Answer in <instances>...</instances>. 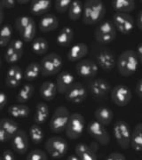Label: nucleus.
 Segmentation results:
<instances>
[{"instance_id":"f257e3e1","label":"nucleus","mask_w":142,"mask_h":160,"mask_svg":"<svg viewBox=\"0 0 142 160\" xmlns=\"http://www.w3.org/2000/svg\"><path fill=\"white\" fill-rule=\"evenodd\" d=\"M140 64L136 51L129 49L123 52L118 56L116 68L122 77L129 78L136 73Z\"/></svg>"},{"instance_id":"f03ea898","label":"nucleus","mask_w":142,"mask_h":160,"mask_svg":"<svg viewBox=\"0 0 142 160\" xmlns=\"http://www.w3.org/2000/svg\"><path fill=\"white\" fill-rule=\"evenodd\" d=\"M106 14V7L100 0H87L84 4L83 22L87 26L100 23Z\"/></svg>"},{"instance_id":"7ed1b4c3","label":"nucleus","mask_w":142,"mask_h":160,"mask_svg":"<svg viewBox=\"0 0 142 160\" xmlns=\"http://www.w3.org/2000/svg\"><path fill=\"white\" fill-rule=\"evenodd\" d=\"M14 27L23 42H33L37 32V25L33 18L22 15L15 19Z\"/></svg>"},{"instance_id":"20e7f679","label":"nucleus","mask_w":142,"mask_h":160,"mask_svg":"<svg viewBox=\"0 0 142 160\" xmlns=\"http://www.w3.org/2000/svg\"><path fill=\"white\" fill-rule=\"evenodd\" d=\"M39 63L44 77L60 74L63 67L62 58L56 52H50L45 55Z\"/></svg>"},{"instance_id":"39448f33","label":"nucleus","mask_w":142,"mask_h":160,"mask_svg":"<svg viewBox=\"0 0 142 160\" xmlns=\"http://www.w3.org/2000/svg\"><path fill=\"white\" fill-rule=\"evenodd\" d=\"M132 131L130 125L124 120L116 121L113 126V135L115 142L123 149L131 148Z\"/></svg>"},{"instance_id":"423d86ee","label":"nucleus","mask_w":142,"mask_h":160,"mask_svg":"<svg viewBox=\"0 0 142 160\" xmlns=\"http://www.w3.org/2000/svg\"><path fill=\"white\" fill-rule=\"evenodd\" d=\"M117 30L111 21L100 22L94 30V39L100 45H108L115 41Z\"/></svg>"},{"instance_id":"0eeeda50","label":"nucleus","mask_w":142,"mask_h":160,"mask_svg":"<svg viewBox=\"0 0 142 160\" xmlns=\"http://www.w3.org/2000/svg\"><path fill=\"white\" fill-rule=\"evenodd\" d=\"M46 153L54 159H60L68 153V144L64 138L52 136L45 142Z\"/></svg>"},{"instance_id":"6e6552de","label":"nucleus","mask_w":142,"mask_h":160,"mask_svg":"<svg viewBox=\"0 0 142 160\" xmlns=\"http://www.w3.org/2000/svg\"><path fill=\"white\" fill-rule=\"evenodd\" d=\"M70 112L68 108L60 106L56 108L50 120V130L54 133L65 132L70 118Z\"/></svg>"},{"instance_id":"1a4fd4ad","label":"nucleus","mask_w":142,"mask_h":160,"mask_svg":"<svg viewBox=\"0 0 142 160\" xmlns=\"http://www.w3.org/2000/svg\"><path fill=\"white\" fill-rule=\"evenodd\" d=\"M95 62L98 64L99 68L104 71H111L116 66L117 60L115 59V52L112 50L106 47L97 48L95 53Z\"/></svg>"},{"instance_id":"9d476101","label":"nucleus","mask_w":142,"mask_h":160,"mask_svg":"<svg viewBox=\"0 0 142 160\" xmlns=\"http://www.w3.org/2000/svg\"><path fill=\"white\" fill-rule=\"evenodd\" d=\"M85 129V119L80 113H73L70 116L67 128L65 130L66 135L70 140H76L82 136Z\"/></svg>"},{"instance_id":"9b49d317","label":"nucleus","mask_w":142,"mask_h":160,"mask_svg":"<svg viewBox=\"0 0 142 160\" xmlns=\"http://www.w3.org/2000/svg\"><path fill=\"white\" fill-rule=\"evenodd\" d=\"M87 88L90 92L92 97L97 101H103L107 99L108 93L111 92L112 87L108 80L104 78H94L91 79L89 83Z\"/></svg>"},{"instance_id":"f8f14e48","label":"nucleus","mask_w":142,"mask_h":160,"mask_svg":"<svg viewBox=\"0 0 142 160\" xmlns=\"http://www.w3.org/2000/svg\"><path fill=\"white\" fill-rule=\"evenodd\" d=\"M87 132L94 141L102 146H107L110 142V135L106 126L96 120H91L87 125Z\"/></svg>"},{"instance_id":"ddd939ff","label":"nucleus","mask_w":142,"mask_h":160,"mask_svg":"<svg viewBox=\"0 0 142 160\" xmlns=\"http://www.w3.org/2000/svg\"><path fill=\"white\" fill-rule=\"evenodd\" d=\"M111 22L115 25L116 30L122 35L131 34L135 28L134 18L130 13L115 12L112 16Z\"/></svg>"},{"instance_id":"4468645a","label":"nucleus","mask_w":142,"mask_h":160,"mask_svg":"<svg viewBox=\"0 0 142 160\" xmlns=\"http://www.w3.org/2000/svg\"><path fill=\"white\" fill-rule=\"evenodd\" d=\"M110 98L115 106L125 107L131 102L132 92L128 86L125 85H116L112 87Z\"/></svg>"},{"instance_id":"2eb2a0df","label":"nucleus","mask_w":142,"mask_h":160,"mask_svg":"<svg viewBox=\"0 0 142 160\" xmlns=\"http://www.w3.org/2000/svg\"><path fill=\"white\" fill-rule=\"evenodd\" d=\"M24 45L22 39H12L5 52V61L9 64L18 62L23 55Z\"/></svg>"},{"instance_id":"dca6fc26","label":"nucleus","mask_w":142,"mask_h":160,"mask_svg":"<svg viewBox=\"0 0 142 160\" xmlns=\"http://www.w3.org/2000/svg\"><path fill=\"white\" fill-rule=\"evenodd\" d=\"M76 71L80 78H94L99 72V66L90 59H84L76 63Z\"/></svg>"},{"instance_id":"f3484780","label":"nucleus","mask_w":142,"mask_h":160,"mask_svg":"<svg viewBox=\"0 0 142 160\" xmlns=\"http://www.w3.org/2000/svg\"><path fill=\"white\" fill-rule=\"evenodd\" d=\"M99 143L91 142L90 145L86 143H78L75 148V154L81 160H98L97 151Z\"/></svg>"},{"instance_id":"a211bd4d","label":"nucleus","mask_w":142,"mask_h":160,"mask_svg":"<svg viewBox=\"0 0 142 160\" xmlns=\"http://www.w3.org/2000/svg\"><path fill=\"white\" fill-rule=\"evenodd\" d=\"M87 95L88 92L85 86L81 83L76 82L68 90V92L65 94V98L69 102L74 104H81L87 99Z\"/></svg>"},{"instance_id":"6ab92c4d","label":"nucleus","mask_w":142,"mask_h":160,"mask_svg":"<svg viewBox=\"0 0 142 160\" xmlns=\"http://www.w3.org/2000/svg\"><path fill=\"white\" fill-rule=\"evenodd\" d=\"M23 78L24 72L22 68L18 65H12L6 71L5 81L6 86H8L9 88H16L21 85Z\"/></svg>"},{"instance_id":"aec40b11","label":"nucleus","mask_w":142,"mask_h":160,"mask_svg":"<svg viewBox=\"0 0 142 160\" xmlns=\"http://www.w3.org/2000/svg\"><path fill=\"white\" fill-rule=\"evenodd\" d=\"M12 148L20 155L27 153L28 149V136L24 130L20 129L11 141Z\"/></svg>"},{"instance_id":"412c9836","label":"nucleus","mask_w":142,"mask_h":160,"mask_svg":"<svg viewBox=\"0 0 142 160\" xmlns=\"http://www.w3.org/2000/svg\"><path fill=\"white\" fill-rule=\"evenodd\" d=\"M56 86L58 92L61 94H66L68 91L74 85L75 77L68 71H61L58 74L56 78Z\"/></svg>"},{"instance_id":"4be33fe9","label":"nucleus","mask_w":142,"mask_h":160,"mask_svg":"<svg viewBox=\"0 0 142 160\" xmlns=\"http://www.w3.org/2000/svg\"><path fill=\"white\" fill-rule=\"evenodd\" d=\"M89 48L88 46L85 43H77L72 46L68 52L67 57L68 60L71 62H78L84 60V58L88 54Z\"/></svg>"},{"instance_id":"5701e85b","label":"nucleus","mask_w":142,"mask_h":160,"mask_svg":"<svg viewBox=\"0 0 142 160\" xmlns=\"http://www.w3.org/2000/svg\"><path fill=\"white\" fill-rule=\"evenodd\" d=\"M51 8V1L50 0H32L30 2L29 10L31 14L36 16L46 15L49 13Z\"/></svg>"},{"instance_id":"b1692460","label":"nucleus","mask_w":142,"mask_h":160,"mask_svg":"<svg viewBox=\"0 0 142 160\" xmlns=\"http://www.w3.org/2000/svg\"><path fill=\"white\" fill-rule=\"evenodd\" d=\"M38 27L40 31L43 33L51 32L59 27V20L56 15L52 13H47L40 19Z\"/></svg>"},{"instance_id":"393cba45","label":"nucleus","mask_w":142,"mask_h":160,"mask_svg":"<svg viewBox=\"0 0 142 160\" xmlns=\"http://www.w3.org/2000/svg\"><path fill=\"white\" fill-rule=\"evenodd\" d=\"M57 92H58V89H57L56 83L52 81L44 82L39 88L40 96L46 102L52 101L56 97Z\"/></svg>"},{"instance_id":"a878e982","label":"nucleus","mask_w":142,"mask_h":160,"mask_svg":"<svg viewBox=\"0 0 142 160\" xmlns=\"http://www.w3.org/2000/svg\"><path fill=\"white\" fill-rule=\"evenodd\" d=\"M95 120L103 126H109L114 118V113L112 109L108 107H99L94 111Z\"/></svg>"},{"instance_id":"bb28decb","label":"nucleus","mask_w":142,"mask_h":160,"mask_svg":"<svg viewBox=\"0 0 142 160\" xmlns=\"http://www.w3.org/2000/svg\"><path fill=\"white\" fill-rule=\"evenodd\" d=\"M73 40H74V30L68 26L63 27L59 32V34L57 35V44L61 47H68L72 44Z\"/></svg>"},{"instance_id":"cd10ccee","label":"nucleus","mask_w":142,"mask_h":160,"mask_svg":"<svg viewBox=\"0 0 142 160\" xmlns=\"http://www.w3.org/2000/svg\"><path fill=\"white\" fill-rule=\"evenodd\" d=\"M50 115V109L49 106L45 102H38L36 106L34 114V122L37 125H43L45 124Z\"/></svg>"},{"instance_id":"c85d7f7f","label":"nucleus","mask_w":142,"mask_h":160,"mask_svg":"<svg viewBox=\"0 0 142 160\" xmlns=\"http://www.w3.org/2000/svg\"><path fill=\"white\" fill-rule=\"evenodd\" d=\"M111 6L115 12L130 13L135 9V1L133 0H113Z\"/></svg>"},{"instance_id":"c756f323","label":"nucleus","mask_w":142,"mask_h":160,"mask_svg":"<svg viewBox=\"0 0 142 160\" xmlns=\"http://www.w3.org/2000/svg\"><path fill=\"white\" fill-rule=\"evenodd\" d=\"M131 148L137 152H142V123H138L132 130Z\"/></svg>"},{"instance_id":"7c9ffc66","label":"nucleus","mask_w":142,"mask_h":160,"mask_svg":"<svg viewBox=\"0 0 142 160\" xmlns=\"http://www.w3.org/2000/svg\"><path fill=\"white\" fill-rule=\"evenodd\" d=\"M0 130L6 132V134L11 138V141L12 137L17 133V132L20 130L19 125L17 122H15L13 119L4 118L0 120Z\"/></svg>"},{"instance_id":"2f4dec72","label":"nucleus","mask_w":142,"mask_h":160,"mask_svg":"<svg viewBox=\"0 0 142 160\" xmlns=\"http://www.w3.org/2000/svg\"><path fill=\"white\" fill-rule=\"evenodd\" d=\"M8 114L11 116L12 118H26L30 113V109L27 105L22 104V103H17L11 105L8 109Z\"/></svg>"},{"instance_id":"473e14b6","label":"nucleus","mask_w":142,"mask_h":160,"mask_svg":"<svg viewBox=\"0 0 142 160\" xmlns=\"http://www.w3.org/2000/svg\"><path fill=\"white\" fill-rule=\"evenodd\" d=\"M41 74H42V69L40 63L32 62L28 64L24 70V79L28 82H32L37 79Z\"/></svg>"},{"instance_id":"72a5a7b5","label":"nucleus","mask_w":142,"mask_h":160,"mask_svg":"<svg viewBox=\"0 0 142 160\" xmlns=\"http://www.w3.org/2000/svg\"><path fill=\"white\" fill-rule=\"evenodd\" d=\"M35 92V87L31 84H25L19 90L16 94V101L18 103L28 102V101L32 98Z\"/></svg>"},{"instance_id":"f704fd0d","label":"nucleus","mask_w":142,"mask_h":160,"mask_svg":"<svg viewBox=\"0 0 142 160\" xmlns=\"http://www.w3.org/2000/svg\"><path fill=\"white\" fill-rule=\"evenodd\" d=\"M83 12L84 4L80 0H72V3L68 12V18L73 22H76L80 18L83 17Z\"/></svg>"},{"instance_id":"c9c22d12","label":"nucleus","mask_w":142,"mask_h":160,"mask_svg":"<svg viewBox=\"0 0 142 160\" xmlns=\"http://www.w3.org/2000/svg\"><path fill=\"white\" fill-rule=\"evenodd\" d=\"M31 49L34 53H36L38 56H45L46 53L49 49V44L47 40L44 38H37L33 40L32 45H31Z\"/></svg>"},{"instance_id":"e433bc0d","label":"nucleus","mask_w":142,"mask_h":160,"mask_svg":"<svg viewBox=\"0 0 142 160\" xmlns=\"http://www.w3.org/2000/svg\"><path fill=\"white\" fill-rule=\"evenodd\" d=\"M12 38V27L10 23H6L2 26L0 31V46L7 47L11 43Z\"/></svg>"},{"instance_id":"4c0bfd02","label":"nucleus","mask_w":142,"mask_h":160,"mask_svg":"<svg viewBox=\"0 0 142 160\" xmlns=\"http://www.w3.org/2000/svg\"><path fill=\"white\" fill-rule=\"evenodd\" d=\"M28 135L34 144H40L43 142L45 138V132L41 126L37 124L31 125L28 130Z\"/></svg>"},{"instance_id":"58836bf2","label":"nucleus","mask_w":142,"mask_h":160,"mask_svg":"<svg viewBox=\"0 0 142 160\" xmlns=\"http://www.w3.org/2000/svg\"><path fill=\"white\" fill-rule=\"evenodd\" d=\"M26 160H48V154L42 149H33L28 152Z\"/></svg>"},{"instance_id":"ea45409f","label":"nucleus","mask_w":142,"mask_h":160,"mask_svg":"<svg viewBox=\"0 0 142 160\" xmlns=\"http://www.w3.org/2000/svg\"><path fill=\"white\" fill-rule=\"evenodd\" d=\"M72 0H56L54 4V8L58 12L64 13L66 12H68Z\"/></svg>"},{"instance_id":"a19ab883","label":"nucleus","mask_w":142,"mask_h":160,"mask_svg":"<svg viewBox=\"0 0 142 160\" xmlns=\"http://www.w3.org/2000/svg\"><path fill=\"white\" fill-rule=\"evenodd\" d=\"M16 6V1L14 0H1L0 7L3 9H12Z\"/></svg>"},{"instance_id":"79ce46f5","label":"nucleus","mask_w":142,"mask_h":160,"mask_svg":"<svg viewBox=\"0 0 142 160\" xmlns=\"http://www.w3.org/2000/svg\"><path fill=\"white\" fill-rule=\"evenodd\" d=\"M105 160H126V158L125 155L120 152H112L108 155Z\"/></svg>"},{"instance_id":"37998d69","label":"nucleus","mask_w":142,"mask_h":160,"mask_svg":"<svg viewBox=\"0 0 142 160\" xmlns=\"http://www.w3.org/2000/svg\"><path fill=\"white\" fill-rule=\"evenodd\" d=\"M0 160H16L15 155L13 153V151L11 149H6L3 154H2V158Z\"/></svg>"},{"instance_id":"c03bdc74","label":"nucleus","mask_w":142,"mask_h":160,"mask_svg":"<svg viewBox=\"0 0 142 160\" xmlns=\"http://www.w3.org/2000/svg\"><path fill=\"white\" fill-rule=\"evenodd\" d=\"M8 102V97L5 92H2L0 93V109H4V108L6 107V105L7 104Z\"/></svg>"},{"instance_id":"a18cd8bd","label":"nucleus","mask_w":142,"mask_h":160,"mask_svg":"<svg viewBox=\"0 0 142 160\" xmlns=\"http://www.w3.org/2000/svg\"><path fill=\"white\" fill-rule=\"evenodd\" d=\"M135 92L137 96L140 98V100L142 101V78L137 82L136 87H135Z\"/></svg>"},{"instance_id":"49530a36","label":"nucleus","mask_w":142,"mask_h":160,"mask_svg":"<svg viewBox=\"0 0 142 160\" xmlns=\"http://www.w3.org/2000/svg\"><path fill=\"white\" fill-rule=\"evenodd\" d=\"M136 25L138 29L142 31V9L139 12L136 19Z\"/></svg>"},{"instance_id":"de8ad7c7","label":"nucleus","mask_w":142,"mask_h":160,"mask_svg":"<svg viewBox=\"0 0 142 160\" xmlns=\"http://www.w3.org/2000/svg\"><path fill=\"white\" fill-rule=\"evenodd\" d=\"M137 54H138V57H139V61H140V63L142 65V42L140 43L138 46H137V50H136Z\"/></svg>"},{"instance_id":"09e8293b","label":"nucleus","mask_w":142,"mask_h":160,"mask_svg":"<svg viewBox=\"0 0 142 160\" xmlns=\"http://www.w3.org/2000/svg\"><path fill=\"white\" fill-rule=\"evenodd\" d=\"M67 160H81V159H80L79 158H78L76 155L73 154V155H70V156H68Z\"/></svg>"},{"instance_id":"8fccbe9b","label":"nucleus","mask_w":142,"mask_h":160,"mask_svg":"<svg viewBox=\"0 0 142 160\" xmlns=\"http://www.w3.org/2000/svg\"><path fill=\"white\" fill-rule=\"evenodd\" d=\"M4 21V9L0 7V24L3 23Z\"/></svg>"},{"instance_id":"3c124183","label":"nucleus","mask_w":142,"mask_h":160,"mask_svg":"<svg viewBox=\"0 0 142 160\" xmlns=\"http://www.w3.org/2000/svg\"><path fill=\"white\" fill-rule=\"evenodd\" d=\"M17 3H19L20 5H25V4H28L29 2H28V0H26V1H21L20 0V1H17Z\"/></svg>"},{"instance_id":"603ef678","label":"nucleus","mask_w":142,"mask_h":160,"mask_svg":"<svg viewBox=\"0 0 142 160\" xmlns=\"http://www.w3.org/2000/svg\"><path fill=\"white\" fill-rule=\"evenodd\" d=\"M140 2H141V3H142V0H141V1H140Z\"/></svg>"}]
</instances>
